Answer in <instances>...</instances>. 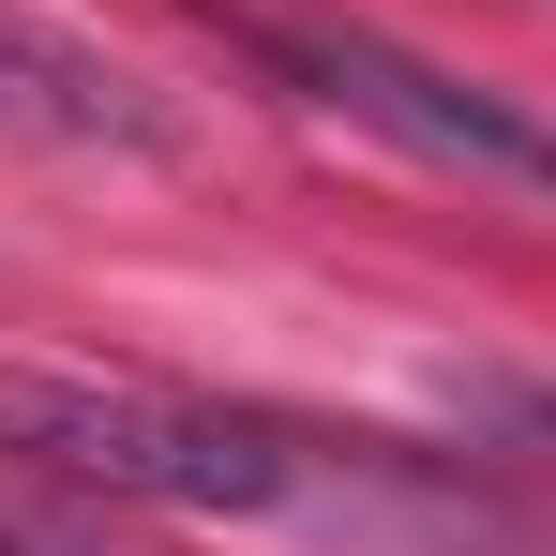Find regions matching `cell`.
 Listing matches in <instances>:
<instances>
[{"mask_svg": "<svg viewBox=\"0 0 556 556\" xmlns=\"http://www.w3.org/2000/svg\"><path fill=\"white\" fill-rule=\"evenodd\" d=\"M0 121L15 136H76V151H151V105L121 91L91 46L30 30V15H0Z\"/></svg>", "mask_w": 556, "mask_h": 556, "instance_id": "3957f363", "label": "cell"}, {"mask_svg": "<svg viewBox=\"0 0 556 556\" xmlns=\"http://www.w3.org/2000/svg\"><path fill=\"white\" fill-rule=\"evenodd\" d=\"M0 556H136L105 527V496L76 481H30V466H0Z\"/></svg>", "mask_w": 556, "mask_h": 556, "instance_id": "277c9868", "label": "cell"}, {"mask_svg": "<svg viewBox=\"0 0 556 556\" xmlns=\"http://www.w3.org/2000/svg\"><path fill=\"white\" fill-rule=\"evenodd\" d=\"M226 46H241L286 105H331V121L391 136L406 166H437V181H466V195L556 211V121H527L511 91H481V76H452V61L391 46V30H362V15H226Z\"/></svg>", "mask_w": 556, "mask_h": 556, "instance_id": "7a4b0ae2", "label": "cell"}, {"mask_svg": "<svg viewBox=\"0 0 556 556\" xmlns=\"http://www.w3.org/2000/svg\"><path fill=\"white\" fill-rule=\"evenodd\" d=\"M0 466L76 481L105 511H195V527H301L346 556H496L511 527L437 481L391 437H331L226 391H151V376H0Z\"/></svg>", "mask_w": 556, "mask_h": 556, "instance_id": "6da1fadb", "label": "cell"}]
</instances>
